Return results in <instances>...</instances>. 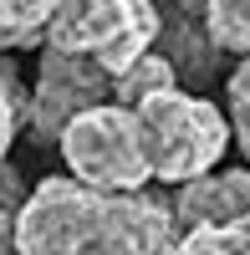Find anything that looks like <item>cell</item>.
Instances as JSON below:
<instances>
[{
  "label": "cell",
  "mask_w": 250,
  "mask_h": 255,
  "mask_svg": "<svg viewBox=\"0 0 250 255\" xmlns=\"http://www.w3.org/2000/svg\"><path fill=\"white\" fill-rule=\"evenodd\" d=\"M250 209V168H210L174 194V225L199 230V225H230Z\"/></svg>",
  "instance_id": "6"
},
{
  "label": "cell",
  "mask_w": 250,
  "mask_h": 255,
  "mask_svg": "<svg viewBox=\"0 0 250 255\" xmlns=\"http://www.w3.org/2000/svg\"><path fill=\"white\" fill-rule=\"evenodd\" d=\"M56 0H0V46H41Z\"/></svg>",
  "instance_id": "9"
},
{
  "label": "cell",
  "mask_w": 250,
  "mask_h": 255,
  "mask_svg": "<svg viewBox=\"0 0 250 255\" xmlns=\"http://www.w3.org/2000/svg\"><path fill=\"white\" fill-rule=\"evenodd\" d=\"M153 5H158V10H163V5H189V10L199 15V10H204V0H153Z\"/></svg>",
  "instance_id": "14"
},
{
  "label": "cell",
  "mask_w": 250,
  "mask_h": 255,
  "mask_svg": "<svg viewBox=\"0 0 250 255\" xmlns=\"http://www.w3.org/2000/svg\"><path fill=\"white\" fill-rule=\"evenodd\" d=\"M179 87V67L163 51H148V56H138L123 77H113V102H123V108H138L143 97H153V92H169Z\"/></svg>",
  "instance_id": "7"
},
{
  "label": "cell",
  "mask_w": 250,
  "mask_h": 255,
  "mask_svg": "<svg viewBox=\"0 0 250 255\" xmlns=\"http://www.w3.org/2000/svg\"><path fill=\"white\" fill-rule=\"evenodd\" d=\"M199 26H204V41H210V46L250 56V0H204Z\"/></svg>",
  "instance_id": "8"
},
{
  "label": "cell",
  "mask_w": 250,
  "mask_h": 255,
  "mask_svg": "<svg viewBox=\"0 0 250 255\" xmlns=\"http://www.w3.org/2000/svg\"><path fill=\"white\" fill-rule=\"evenodd\" d=\"M102 102H113V77L97 61L41 46L36 87L26 97V128L36 133V143H56L72 118H82L87 108H102Z\"/></svg>",
  "instance_id": "5"
},
{
  "label": "cell",
  "mask_w": 250,
  "mask_h": 255,
  "mask_svg": "<svg viewBox=\"0 0 250 255\" xmlns=\"http://www.w3.org/2000/svg\"><path fill=\"white\" fill-rule=\"evenodd\" d=\"M20 118H26V92L15 87L10 72H0V174H5V158H10V143H15Z\"/></svg>",
  "instance_id": "12"
},
{
  "label": "cell",
  "mask_w": 250,
  "mask_h": 255,
  "mask_svg": "<svg viewBox=\"0 0 250 255\" xmlns=\"http://www.w3.org/2000/svg\"><path fill=\"white\" fill-rule=\"evenodd\" d=\"M0 51H5V46H0Z\"/></svg>",
  "instance_id": "15"
},
{
  "label": "cell",
  "mask_w": 250,
  "mask_h": 255,
  "mask_svg": "<svg viewBox=\"0 0 250 255\" xmlns=\"http://www.w3.org/2000/svg\"><path fill=\"white\" fill-rule=\"evenodd\" d=\"M179 255H250V209L230 225L179 230Z\"/></svg>",
  "instance_id": "10"
},
{
  "label": "cell",
  "mask_w": 250,
  "mask_h": 255,
  "mask_svg": "<svg viewBox=\"0 0 250 255\" xmlns=\"http://www.w3.org/2000/svg\"><path fill=\"white\" fill-rule=\"evenodd\" d=\"M163 36V10L153 0H56L46 20V51L87 56L108 77H123Z\"/></svg>",
  "instance_id": "3"
},
{
  "label": "cell",
  "mask_w": 250,
  "mask_h": 255,
  "mask_svg": "<svg viewBox=\"0 0 250 255\" xmlns=\"http://www.w3.org/2000/svg\"><path fill=\"white\" fill-rule=\"evenodd\" d=\"M56 148H61L67 174L87 189H102V194H143V184L153 179L138 118L123 102H102V108H87L82 118H72L61 128Z\"/></svg>",
  "instance_id": "4"
},
{
  "label": "cell",
  "mask_w": 250,
  "mask_h": 255,
  "mask_svg": "<svg viewBox=\"0 0 250 255\" xmlns=\"http://www.w3.org/2000/svg\"><path fill=\"white\" fill-rule=\"evenodd\" d=\"M10 255H179V225L148 194H102L46 174L15 209Z\"/></svg>",
  "instance_id": "1"
},
{
  "label": "cell",
  "mask_w": 250,
  "mask_h": 255,
  "mask_svg": "<svg viewBox=\"0 0 250 255\" xmlns=\"http://www.w3.org/2000/svg\"><path fill=\"white\" fill-rule=\"evenodd\" d=\"M225 97H230V138L240 143L245 153V168H250V56H240V67L230 72V82H225Z\"/></svg>",
  "instance_id": "11"
},
{
  "label": "cell",
  "mask_w": 250,
  "mask_h": 255,
  "mask_svg": "<svg viewBox=\"0 0 250 255\" xmlns=\"http://www.w3.org/2000/svg\"><path fill=\"white\" fill-rule=\"evenodd\" d=\"M20 179L10 174H0V255H10V240H15V209H20Z\"/></svg>",
  "instance_id": "13"
},
{
  "label": "cell",
  "mask_w": 250,
  "mask_h": 255,
  "mask_svg": "<svg viewBox=\"0 0 250 255\" xmlns=\"http://www.w3.org/2000/svg\"><path fill=\"white\" fill-rule=\"evenodd\" d=\"M138 133H143V153H148V168L158 184H189L199 174L220 168L225 148H230V118H225L210 97L199 92H153L143 97L138 108Z\"/></svg>",
  "instance_id": "2"
}]
</instances>
